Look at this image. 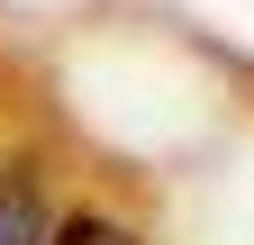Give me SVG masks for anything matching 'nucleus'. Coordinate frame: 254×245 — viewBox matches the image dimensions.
<instances>
[{"mask_svg":"<svg viewBox=\"0 0 254 245\" xmlns=\"http://www.w3.org/2000/svg\"><path fill=\"white\" fill-rule=\"evenodd\" d=\"M0 245H46V209H37V191H27V182H9V191H0Z\"/></svg>","mask_w":254,"mask_h":245,"instance_id":"nucleus-1","label":"nucleus"},{"mask_svg":"<svg viewBox=\"0 0 254 245\" xmlns=\"http://www.w3.org/2000/svg\"><path fill=\"white\" fill-rule=\"evenodd\" d=\"M46 245H136L127 227H109V218H73V227H55Z\"/></svg>","mask_w":254,"mask_h":245,"instance_id":"nucleus-2","label":"nucleus"}]
</instances>
